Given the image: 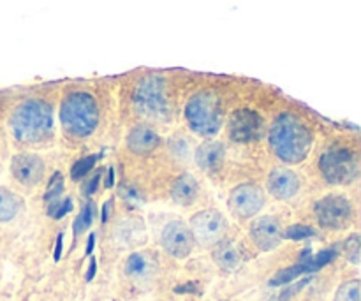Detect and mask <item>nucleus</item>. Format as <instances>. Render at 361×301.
I'll list each match as a JSON object with an SVG mask.
<instances>
[{
	"label": "nucleus",
	"instance_id": "nucleus-25",
	"mask_svg": "<svg viewBox=\"0 0 361 301\" xmlns=\"http://www.w3.org/2000/svg\"><path fill=\"white\" fill-rule=\"evenodd\" d=\"M334 259H335V250L328 249V250H323V252H319L317 256L307 259L305 263L307 266H309V271H316V270H321L323 266H326V264L331 263Z\"/></svg>",
	"mask_w": 361,
	"mask_h": 301
},
{
	"label": "nucleus",
	"instance_id": "nucleus-6",
	"mask_svg": "<svg viewBox=\"0 0 361 301\" xmlns=\"http://www.w3.org/2000/svg\"><path fill=\"white\" fill-rule=\"evenodd\" d=\"M319 169L331 185H345L358 175V162L351 150L337 147L321 155Z\"/></svg>",
	"mask_w": 361,
	"mask_h": 301
},
{
	"label": "nucleus",
	"instance_id": "nucleus-5",
	"mask_svg": "<svg viewBox=\"0 0 361 301\" xmlns=\"http://www.w3.org/2000/svg\"><path fill=\"white\" fill-rule=\"evenodd\" d=\"M133 102L141 115L155 120L166 118L169 115L168 80L157 73L141 76L134 85Z\"/></svg>",
	"mask_w": 361,
	"mask_h": 301
},
{
	"label": "nucleus",
	"instance_id": "nucleus-3",
	"mask_svg": "<svg viewBox=\"0 0 361 301\" xmlns=\"http://www.w3.org/2000/svg\"><path fill=\"white\" fill-rule=\"evenodd\" d=\"M60 120L67 133L76 137L90 136L99 123V106L87 90H73L60 104Z\"/></svg>",
	"mask_w": 361,
	"mask_h": 301
},
{
	"label": "nucleus",
	"instance_id": "nucleus-24",
	"mask_svg": "<svg viewBox=\"0 0 361 301\" xmlns=\"http://www.w3.org/2000/svg\"><path fill=\"white\" fill-rule=\"evenodd\" d=\"M282 236L288 240H295V242H300V240H307L316 236V231H314L310 226H303V224H295L291 228L286 229V233H282Z\"/></svg>",
	"mask_w": 361,
	"mask_h": 301
},
{
	"label": "nucleus",
	"instance_id": "nucleus-26",
	"mask_svg": "<svg viewBox=\"0 0 361 301\" xmlns=\"http://www.w3.org/2000/svg\"><path fill=\"white\" fill-rule=\"evenodd\" d=\"M344 252L345 257H348L353 264L360 263V235L349 236L348 242H345L344 245Z\"/></svg>",
	"mask_w": 361,
	"mask_h": 301
},
{
	"label": "nucleus",
	"instance_id": "nucleus-17",
	"mask_svg": "<svg viewBox=\"0 0 361 301\" xmlns=\"http://www.w3.org/2000/svg\"><path fill=\"white\" fill-rule=\"evenodd\" d=\"M224 145L217 141H204L196 150V162L204 171H215L224 161Z\"/></svg>",
	"mask_w": 361,
	"mask_h": 301
},
{
	"label": "nucleus",
	"instance_id": "nucleus-18",
	"mask_svg": "<svg viewBox=\"0 0 361 301\" xmlns=\"http://www.w3.org/2000/svg\"><path fill=\"white\" fill-rule=\"evenodd\" d=\"M214 261L219 268L226 271H235L242 263V254H240L238 247L229 240H221L214 249Z\"/></svg>",
	"mask_w": 361,
	"mask_h": 301
},
{
	"label": "nucleus",
	"instance_id": "nucleus-21",
	"mask_svg": "<svg viewBox=\"0 0 361 301\" xmlns=\"http://www.w3.org/2000/svg\"><path fill=\"white\" fill-rule=\"evenodd\" d=\"M303 274H309V266H307L305 261H302V263L295 264V266H291V268H286V270L279 271V274L270 281V285L289 284V282H293L295 278H298L300 275H303Z\"/></svg>",
	"mask_w": 361,
	"mask_h": 301
},
{
	"label": "nucleus",
	"instance_id": "nucleus-27",
	"mask_svg": "<svg viewBox=\"0 0 361 301\" xmlns=\"http://www.w3.org/2000/svg\"><path fill=\"white\" fill-rule=\"evenodd\" d=\"M95 161H97V157H95V155H90V157L81 159V161L78 162V164L73 168V178L78 180V178H81L83 175H87V173L90 171L92 168H94Z\"/></svg>",
	"mask_w": 361,
	"mask_h": 301
},
{
	"label": "nucleus",
	"instance_id": "nucleus-4",
	"mask_svg": "<svg viewBox=\"0 0 361 301\" xmlns=\"http://www.w3.org/2000/svg\"><path fill=\"white\" fill-rule=\"evenodd\" d=\"M185 118L190 129L203 137L219 133L222 125V102L217 92L200 90L187 101Z\"/></svg>",
	"mask_w": 361,
	"mask_h": 301
},
{
	"label": "nucleus",
	"instance_id": "nucleus-31",
	"mask_svg": "<svg viewBox=\"0 0 361 301\" xmlns=\"http://www.w3.org/2000/svg\"><path fill=\"white\" fill-rule=\"evenodd\" d=\"M60 254H62V235L56 238V249H55V261H60Z\"/></svg>",
	"mask_w": 361,
	"mask_h": 301
},
{
	"label": "nucleus",
	"instance_id": "nucleus-2",
	"mask_svg": "<svg viewBox=\"0 0 361 301\" xmlns=\"http://www.w3.org/2000/svg\"><path fill=\"white\" fill-rule=\"evenodd\" d=\"M11 133L21 143H39L53 133V109L42 99H27L14 108Z\"/></svg>",
	"mask_w": 361,
	"mask_h": 301
},
{
	"label": "nucleus",
	"instance_id": "nucleus-1",
	"mask_svg": "<svg viewBox=\"0 0 361 301\" xmlns=\"http://www.w3.org/2000/svg\"><path fill=\"white\" fill-rule=\"evenodd\" d=\"M270 145L281 161L300 164L312 147L309 127L293 113H282L270 129Z\"/></svg>",
	"mask_w": 361,
	"mask_h": 301
},
{
	"label": "nucleus",
	"instance_id": "nucleus-14",
	"mask_svg": "<svg viewBox=\"0 0 361 301\" xmlns=\"http://www.w3.org/2000/svg\"><path fill=\"white\" fill-rule=\"evenodd\" d=\"M268 190L277 199H291L300 190V178L295 171L277 168L268 176Z\"/></svg>",
	"mask_w": 361,
	"mask_h": 301
},
{
	"label": "nucleus",
	"instance_id": "nucleus-32",
	"mask_svg": "<svg viewBox=\"0 0 361 301\" xmlns=\"http://www.w3.org/2000/svg\"><path fill=\"white\" fill-rule=\"evenodd\" d=\"M99 178H101V176H99V175H95V178L92 180V182H90V185H88V189H87V194H92V192H94L95 189H97V182H99Z\"/></svg>",
	"mask_w": 361,
	"mask_h": 301
},
{
	"label": "nucleus",
	"instance_id": "nucleus-28",
	"mask_svg": "<svg viewBox=\"0 0 361 301\" xmlns=\"http://www.w3.org/2000/svg\"><path fill=\"white\" fill-rule=\"evenodd\" d=\"M309 282H312V277H307V278H303V281L296 282V284L289 285L288 289H284V291H282L281 300H279V301H289V300L293 298V296L298 295V293L302 291V289L305 288V285H309Z\"/></svg>",
	"mask_w": 361,
	"mask_h": 301
},
{
	"label": "nucleus",
	"instance_id": "nucleus-19",
	"mask_svg": "<svg viewBox=\"0 0 361 301\" xmlns=\"http://www.w3.org/2000/svg\"><path fill=\"white\" fill-rule=\"evenodd\" d=\"M126 274L133 281H145L154 274V261L145 252L130 254L126 263Z\"/></svg>",
	"mask_w": 361,
	"mask_h": 301
},
{
	"label": "nucleus",
	"instance_id": "nucleus-11",
	"mask_svg": "<svg viewBox=\"0 0 361 301\" xmlns=\"http://www.w3.org/2000/svg\"><path fill=\"white\" fill-rule=\"evenodd\" d=\"M161 243L169 256L176 259H183L192 252L194 236L190 233L189 226L183 224L182 221H173L162 229Z\"/></svg>",
	"mask_w": 361,
	"mask_h": 301
},
{
	"label": "nucleus",
	"instance_id": "nucleus-30",
	"mask_svg": "<svg viewBox=\"0 0 361 301\" xmlns=\"http://www.w3.org/2000/svg\"><path fill=\"white\" fill-rule=\"evenodd\" d=\"M60 190H62V176L56 173V175L53 176L51 183H49V187H48V192H46V199L55 201L56 196L60 194Z\"/></svg>",
	"mask_w": 361,
	"mask_h": 301
},
{
	"label": "nucleus",
	"instance_id": "nucleus-10",
	"mask_svg": "<svg viewBox=\"0 0 361 301\" xmlns=\"http://www.w3.org/2000/svg\"><path fill=\"white\" fill-rule=\"evenodd\" d=\"M264 122L254 109H236L229 118V136L236 143H249L263 134Z\"/></svg>",
	"mask_w": 361,
	"mask_h": 301
},
{
	"label": "nucleus",
	"instance_id": "nucleus-7",
	"mask_svg": "<svg viewBox=\"0 0 361 301\" xmlns=\"http://www.w3.org/2000/svg\"><path fill=\"white\" fill-rule=\"evenodd\" d=\"M317 222L324 229H344L353 221V207L344 196H326L314 207Z\"/></svg>",
	"mask_w": 361,
	"mask_h": 301
},
{
	"label": "nucleus",
	"instance_id": "nucleus-20",
	"mask_svg": "<svg viewBox=\"0 0 361 301\" xmlns=\"http://www.w3.org/2000/svg\"><path fill=\"white\" fill-rule=\"evenodd\" d=\"M23 208V201L13 190L0 187V222H11Z\"/></svg>",
	"mask_w": 361,
	"mask_h": 301
},
{
	"label": "nucleus",
	"instance_id": "nucleus-13",
	"mask_svg": "<svg viewBox=\"0 0 361 301\" xmlns=\"http://www.w3.org/2000/svg\"><path fill=\"white\" fill-rule=\"evenodd\" d=\"M11 173L21 185L32 187L41 182L44 175V162L41 157L32 154H18L14 155L11 162Z\"/></svg>",
	"mask_w": 361,
	"mask_h": 301
},
{
	"label": "nucleus",
	"instance_id": "nucleus-22",
	"mask_svg": "<svg viewBox=\"0 0 361 301\" xmlns=\"http://www.w3.org/2000/svg\"><path fill=\"white\" fill-rule=\"evenodd\" d=\"M95 217V204L94 203H87V207L80 211V215L74 221V235H81L83 231H87L88 228L92 226Z\"/></svg>",
	"mask_w": 361,
	"mask_h": 301
},
{
	"label": "nucleus",
	"instance_id": "nucleus-16",
	"mask_svg": "<svg viewBox=\"0 0 361 301\" xmlns=\"http://www.w3.org/2000/svg\"><path fill=\"white\" fill-rule=\"evenodd\" d=\"M200 196V183L190 175H182L171 187V197L180 207H190Z\"/></svg>",
	"mask_w": 361,
	"mask_h": 301
},
{
	"label": "nucleus",
	"instance_id": "nucleus-23",
	"mask_svg": "<svg viewBox=\"0 0 361 301\" xmlns=\"http://www.w3.org/2000/svg\"><path fill=\"white\" fill-rule=\"evenodd\" d=\"M335 301H360V281H348L338 288Z\"/></svg>",
	"mask_w": 361,
	"mask_h": 301
},
{
	"label": "nucleus",
	"instance_id": "nucleus-12",
	"mask_svg": "<svg viewBox=\"0 0 361 301\" xmlns=\"http://www.w3.org/2000/svg\"><path fill=\"white\" fill-rule=\"evenodd\" d=\"M250 236H252V242L256 243L257 249L264 250V252L277 249L284 238L281 224L274 217H261L254 221L250 226Z\"/></svg>",
	"mask_w": 361,
	"mask_h": 301
},
{
	"label": "nucleus",
	"instance_id": "nucleus-29",
	"mask_svg": "<svg viewBox=\"0 0 361 301\" xmlns=\"http://www.w3.org/2000/svg\"><path fill=\"white\" fill-rule=\"evenodd\" d=\"M71 210H73V201L67 199L66 203H60V204L55 203V204H53V207H49L48 214L51 215V217L60 219V217H63V215H66V214H69Z\"/></svg>",
	"mask_w": 361,
	"mask_h": 301
},
{
	"label": "nucleus",
	"instance_id": "nucleus-15",
	"mask_svg": "<svg viewBox=\"0 0 361 301\" xmlns=\"http://www.w3.org/2000/svg\"><path fill=\"white\" fill-rule=\"evenodd\" d=\"M159 145V136L150 125H136L127 136V147L136 155H148Z\"/></svg>",
	"mask_w": 361,
	"mask_h": 301
},
{
	"label": "nucleus",
	"instance_id": "nucleus-9",
	"mask_svg": "<svg viewBox=\"0 0 361 301\" xmlns=\"http://www.w3.org/2000/svg\"><path fill=\"white\" fill-rule=\"evenodd\" d=\"M264 207V192L254 183H242L229 194V208L240 219H250Z\"/></svg>",
	"mask_w": 361,
	"mask_h": 301
},
{
	"label": "nucleus",
	"instance_id": "nucleus-8",
	"mask_svg": "<svg viewBox=\"0 0 361 301\" xmlns=\"http://www.w3.org/2000/svg\"><path fill=\"white\" fill-rule=\"evenodd\" d=\"M189 229L192 233L194 240L200 242V245L214 247L221 240H224L226 231H228V221L224 219V215L215 210L197 211L190 219Z\"/></svg>",
	"mask_w": 361,
	"mask_h": 301
},
{
	"label": "nucleus",
	"instance_id": "nucleus-33",
	"mask_svg": "<svg viewBox=\"0 0 361 301\" xmlns=\"http://www.w3.org/2000/svg\"><path fill=\"white\" fill-rule=\"evenodd\" d=\"M94 275H95V259H92L90 261V270H88V274H87V281L90 282L92 278H94Z\"/></svg>",
	"mask_w": 361,
	"mask_h": 301
},
{
	"label": "nucleus",
	"instance_id": "nucleus-34",
	"mask_svg": "<svg viewBox=\"0 0 361 301\" xmlns=\"http://www.w3.org/2000/svg\"><path fill=\"white\" fill-rule=\"evenodd\" d=\"M94 243H95V236L92 235L90 238H88V245H87V254H90L92 252V247H94Z\"/></svg>",
	"mask_w": 361,
	"mask_h": 301
}]
</instances>
